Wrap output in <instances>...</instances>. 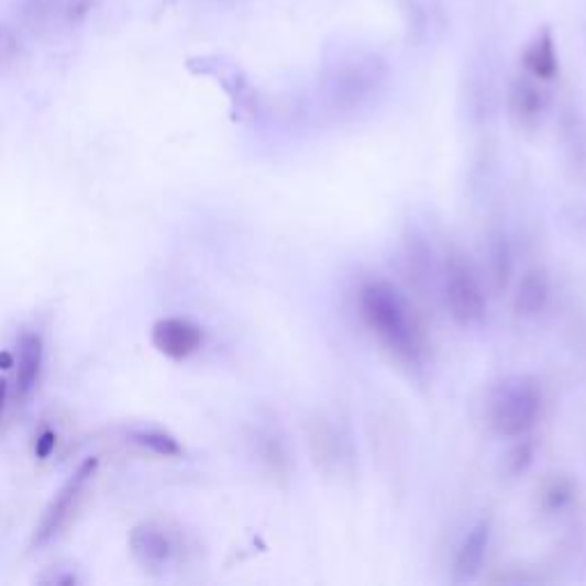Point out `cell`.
Instances as JSON below:
<instances>
[{
    "label": "cell",
    "instance_id": "cell-6",
    "mask_svg": "<svg viewBox=\"0 0 586 586\" xmlns=\"http://www.w3.org/2000/svg\"><path fill=\"white\" fill-rule=\"evenodd\" d=\"M152 344L170 360H186L202 346V330L186 319H161L152 325Z\"/></svg>",
    "mask_w": 586,
    "mask_h": 586
},
{
    "label": "cell",
    "instance_id": "cell-17",
    "mask_svg": "<svg viewBox=\"0 0 586 586\" xmlns=\"http://www.w3.org/2000/svg\"><path fill=\"white\" fill-rule=\"evenodd\" d=\"M532 461H534V444L522 440V442L513 444L511 450L507 452L505 469H507L509 477H518V474H522L529 465H532Z\"/></svg>",
    "mask_w": 586,
    "mask_h": 586
},
{
    "label": "cell",
    "instance_id": "cell-18",
    "mask_svg": "<svg viewBox=\"0 0 586 586\" xmlns=\"http://www.w3.org/2000/svg\"><path fill=\"white\" fill-rule=\"evenodd\" d=\"M53 446H55V435L51 431L42 433L40 440H37V446H35V452L40 458H48L51 452H53Z\"/></svg>",
    "mask_w": 586,
    "mask_h": 586
},
{
    "label": "cell",
    "instance_id": "cell-2",
    "mask_svg": "<svg viewBox=\"0 0 586 586\" xmlns=\"http://www.w3.org/2000/svg\"><path fill=\"white\" fill-rule=\"evenodd\" d=\"M541 408V387L527 376H511L493 387L486 403V420L493 433L520 438L537 424Z\"/></svg>",
    "mask_w": 586,
    "mask_h": 586
},
{
    "label": "cell",
    "instance_id": "cell-16",
    "mask_svg": "<svg viewBox=\"0 0 586 586\" xmlns=\"http://www.w3.org/2000/svg\"><path fill=\"white\" fill-rule=\"evenodd\" d=\"M490 266H493V277L497 280V287L501 289L509 280V273H511V257H509V245L507 241L497 236L490 243Z\"/></svg>",
    "mask_w": 586,
    "mask_h": 586
},
{
    "label": "cell",
    "instance_id": "cell-3",
    "mask_svg": "<svg viewBox=\"0 0 586 586\" xmlns=\"http://www.w3.org/2000/svg\"><path fill=\"white\" fill-rule=\"evenodd\" d=\"M387 67L376 55H357L334 67L325 80V97L334 113H355L385 86Z\"/></svg>",
    "mask_w": 586,
    "mask_h": 586
},
{
    "label": "cell",
    "instance_id": "cell-7",
    "mask_svg": "<svg viewBox=\"0 0 586 586\" xmlns=\"http://www.w3.org/2000/svg\"><path fill=\"white\" fill-rule=\"evenodd\" d=\"M307 438H310V452L314 463L325 469V472H338L342 469L346 456V440L342 431L334 427L330 420H325L323 414H319L317 420L307 427Z\"/></svg>",
    "mask_w": 586,
    "mask_h": 586
},
{
    "label": "cell",
    "instance_id": "cell-9",
    "mask_svg": "<svg viewBox=\"0 0 586 586\" xmlns=\"http://www.w3.org/2000/svg\"><path fill=\"white\" fill-rule=\"evenodd\" d=\"M129 545L135 562L150 571L165 568L167 562L173 560V550H175L170 537L156 524H137L129 537Z\"/></svg>",
    "mask_w": 586,
    "mask_h": 586
},
{
    "label": "cell",
    "instance_id": "cell-1",
    "mask_svg": "<svg viewBox=\"0 0 586 586\" xmlns=\"http://www.w3.org/2000/svg\"><path fill=\"white\" fill-rule=\"evenodd\" d=\"M360 314L376 338L399 357L417 353V328L408 302L389 283H369L357 298Z\"/></svg>",
    "mask_w": 586,
    "mask_h": 586
},
{
    "label": "cell",
    "instance_id": "cell-13",
    "mask_svg": "<svg viewBox=\"0 0 586 586\" xmlns=\"http://www.w3.org/2000/svg\"><path fill=\"white\" fill-rule=\"evenodd\" d=\"M522 67L537 80H552L556 71H560V60H556L554 42L548 27L527 44L522 53Z\"/></svg>",
    "mask_w": 586,
    "mask_h": 586
},
{
    "label": "cell",
    "instance_id": "cell-10",
    "mask_svg": "<svg viewBox=\"0 0 586 586\" xmlns=\"http://www.w3.org/2000/svg\"><path fill=\"white\" fill-rule=\"evenodd\" d=\"M545 106H548V97H545V90L541 88V80L532 76H520L511 82L509 108L518 124L534 126L545 113Z\"/></svg>",
    "mask_w": 586,
    "mask_h": 586
},
{
    "label": "cell",
    "instance_id": "cell-11",
    "mask_svg": "<svg viewBox=\"0 0 586 586\" xmlns=\"http://www.w3.org/2000/svg\"><path fill=\"white\" fill-rule=\"evenodd\" d=\"M550 277L543 270H529L522 275V280L513 294V312L520 319L539 317L550 302Z\"/></svg>",
    "mask_w": 586,
    "mask_h": 586
},
{
    "label": "cell",
    "instance_id": "cell-14",
    "mask_svg": "<svg viewBox=\"0 0 586 586\" xmlns=\"http://www.w3.org/2000/svg\"><path fill=\"white\" fill-rule=\"evenodd\" d=\"M577 495V488L566 474H552L539 488L541 509L548 513H562L566 511Z\"/></svg>",
    "mask_w": 586,
    "mask_h": 586
},
{
    "label": "cell",
    "instance_id": "cell-12",
    "mask_svg": "<svg viewBox=\"0 0 586 586\" xmlns=\"http://www.w3.org/2000/svg\"><path fill=\"white\" fill-rule=\"evenodd\" d=\"M42 360H44V346L40 334L25 332L19 340V351H16V399L23 401L27 395L33 392L40 372H42Z\"/></svg>",
    "mask_w": 586,
    "mask_h": 586
},
{
    "label": "cell",
    "instance_id": "cell-5",
    "mask_svg": "<svg viewBox=\"0 0 586 586\" xmlns=\"http://www.w3.org/2000/svg\"><path fill=\"white\" fill-rule=\"evenodd\" d=\"M97 467H99L97 458L82 461L71 477L63 484V488L55 493V497L46 505V509H44V513L35 527V532H33V541H31L33 550L46 545L51 539H55L63 532V527L69 522L82 490H86V486L92 482V477L97 474Z\"/></svg>",
    "mask_w": 586,
    "mask_h": 586
},
{
    "label": "cell",
    "instance_id": "cell-19",
    "mask_svg": "<svg viewBox=\"0 0 586 586\" xmlns=\"http://www.w3.org/2000/svg\"><path fill=\"white\" fill-rule=\"evenodd\" d=\"M5 399H8V380L3 376H0V412H3Z\"/></svg>",
    "mask_w": 586,
    "mask_h": 586
},
{
    "label": "cell",
    "instance_id": "cell-8",
    "mask_svg": "<svg viewBox=\"0 0 586 586\" xmlns=\"http://www.w3.org/2000/svg\"><path fill=\"white\" fill-rule=\"evenodd\" d=\"M488 545H490V520L482 518L469 529L456 554V562H454L456 584H467L479 577L484 562H486V554H488Z\"/></svg>",
    "mask_w": 586,
    "mask_h": 586
},
{
    "label": "cell",
    "instance_id": "cell-4",
    "mask_svg": "<svg viewBox=\"0 0 586 586\" xmlns=\"http://www.w3.org/2000/svg\"><path fill=\"white\" fill-rule=\"evenodd\" d=\"M444 302L458 325L479 323L486 314V294L479 277L461 253L446 257L444 266Z\"/></svg>",
    "mask_w": 586,
    "mask_h": 586
},
{
    "label": "cell",
    "instance_id": "cell-15",
    "mask_svg": "<svg viewBox=\"0 0 586 586\" xmlns=\"http://www.w3.org/2000/svg\"><path fill=\"white\" fill-rule=\"evenodd\" d=\"M131 438H133V442L147 446V450H152L158 456H179L181 454L179 442L173 435H167L165 431H135V433H131Z\"/></svg>",
    "mask_w": 586,
    "mask_h": 586
}]
</instances>
